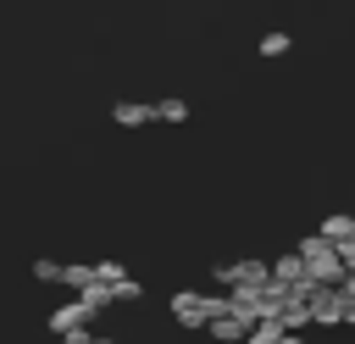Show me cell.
I'll return each mask as SVG.
<instances>
[{
  "label": "cell",
  "instance_id": "obj_1",
  "mask_svg": "<svg viewBox=\"0 0 355 344\" xmlns=\"http://www.w3.org/2000/svg\"><path fill=\"white\" fill-rule=\"evenodd\" d=\"M172 316H178V327H205V322L227 316V294H194V289H178V294H172Z\"/></svg>",
  "mask_w": 355,
  "mask_h": 344
},
{
  "label": "cell",
  "instance_id": "obj_2",
  "mask_svg": "<svg viewBox=\"0 0 355 344\" xmlns=\"http://www.w3.org/2000/svg\"><path fill=\"white\" fill-rule=\"evenodd\" d=\"M305 305H311V327H344V300L338 289H305Z\"/></svg>",
  "mask_w": 355,
  "mask_h": 344
},
{
  "label": "cell",
  "instance_id": "obj_3",
  "mask_svg": "<svg viewBox=\"0 0 355 344\" xmlns=\"http://www.w3.org/2000/svg\"><path fill=\"white\" fill-rule=\"evenodd\" d=\"M89 322H94V316H89L78 300H67V305H55V311L44 316V327H50L55 338H67V333H78V327H89Z\"/></svg>",
  "mask_w": 355,
  "mask_h": 344
},
{
  "label": "cell",
  "instance_id": "obj_4",
  "mask_svg": "<svg viewBox=\"0 0 355 344\" xmlns=\"http://www.w3.org/2000/svg\"><path fill=\"white\" fill-rule=\"evenodd\" d=\"M266 277L277 289H300L305 283V266H300V255H277V261H266Z\"/></svg>",
  "mask_w": 355,
  "mask_h": 344
},
{
  "label": "cell",
  "instance_id": "obj_5",
  "mask_svg": "<svg viewBox=\"0 0 355 344\" xmlns=\"http://www.w3.org/2000/svg\"><path fill=\"white\" fill-rule=\"evenodd\" d=\"M111 122H116V128H144V122H155V105H139V100H116V105H111Z\"/></svg>",
  "mask_w": 355,
  "mask_h": 344
},
{
  "label": "cell",
  "instance_id": "obj_6",
  "mask_svg": "<svg viewBox=\"0 0 355 344\" xmlns=\"http://www.w3.org/2000/svg\"><path fill=\"white\" fill-rule=\"evenodd\" d=\"M272 322H277L283 333H300V338H305V327H311V305H305V300H288V305H283Z\"/></svg>",
  "mask_w": 355,
  "mask_h": 344
},
{
  "label": "cell",
  "instance_id": "obj_7",
  "mask_svg": "<svg viewBox=\"0 0 355 344\" xmlns=\"http://www.w3.org/2000/svg\"><path fill=\"white\" fill-rule=\"evenodd\" d=\"M61 283H67V289H78V294H83V289H89V283H94V261H61Z\"/></svg>",
  "mask_w": 355,
  "mask_h": 344
},
{
  "label": "cell",
  "instance_id": "obj_8",
  "mask_svg": "<svg viewBox=\"0 0 355 344\" xmlns=\"http://www.w3.org/2000/svg\"><path fill=\"white\" fill-rule=\"evenodd\" d=\"M205 333H211V338H222V344H244V333H250V327H244V322H233V316H216V322H205Z\"/></svg>",
  "mask_w": 355,
  "mask_h": 344
},
{
  "label": "cell",
  "instance_id": "obj_9",
  "mask_svg": "<svg viewBox=\"0 0 355 344\" xmlns=\"http://www.w3.org/2000/svg\"><path fill=\"white\" fill-rule=\"evenodd\" d=\"M255 50H261V55H266V61H277V55H288V50H294V39H288V33H283V28H272V33H266V39H255Z\"/></svg>",
  "mask_w": 355,
  "mask_h": 344
},
{
  "label": "cell",
  "instance_id": "obj_10",
  "mask_svg": "<svg viewBox=\"0 0 355 344\" xmlns=\"http://www.w3.org/2000/svg\"><path fill=\"white\" fill-rule=\"evenodd\" d=\"M155 122H189V100H178V94H166V100L155 105Z\"/></svg>",
  "mask_w": 355,
  "mask_h": 344
},
{
  "label": "cell",
  "instance_id": "obj_11",
  "mask_svg": "<svg viewBox=\"0 0 355 344\" xmlns=\"http://www.w3.org/2000/svg\"><path fill=\"white\" fill-rule=\"evenodd\" d=\"M105 294H111V305H122V300H139V294H144V283H139V277H116Z\"/></svg>",
  "mask_w": 355,
  "mask_h": 344
},
{
  "label": "cell",
  "instance_id": "obj_12",
  "mask_svg": "<svg viewBox=\"0 0 355 344\" xmlns=\"http://www.w3.org/2000/svg\"><path fill=\"white\" fill-rule=\"evenodd\" d=\"M277 338H283V327H277L272 316H266V322H255V327L244 333V344H277Z\"/></svg>",
  "mask_w": 355,
  "mask_h": 344
},
{
  "label": "cell",
  "instance_id": "obj_13",
  "mask_svg": "<svg viewBox=\"0 0 355 344\" xmlns=\"http://www.w3.org/2000/svg\"><path fill=\"white\" fill-rule=\"evenodd\" d=\"M33 277L39 283H61V261H33Z\"/></svg>",
  "mask_w": 355,
  "mask_h": 344
},
{
  "label": "cell",
  "instance_id": "obj_14",
  "mask_svg": "<svg viewBox=\"0 0 355 344\" xmlns=\"http://www.w3.org/2000/svg\"><path fill=\"white\" fill-rule=\"evenodd\" d=\"M67 344H116V338H89V327H78V333H67Z\"/></svg>",
  "mask_w": 355,
  "mask_h": 344
},
{
  "label": "cell",
  "instance_id": "obj_15",
  "mask_svg": "<svg viewBox=\"0 0 355 344\" xmlns=\"http://www.w3.org/2000/svg\"><path fill=\"white\" fill-rule=\"evenodd\" d=\"M338 300H344V305H355V277H344V283H338Z\"/></svg>",
  "mask_w": 355,
  "mask_h": 344
},
{
  "label": "cell",
  "instance_id": "obj_16",
  "mask_svg": "<svg viewBox=\"0 0 355 344\" xmlns=\"http://www.w3.org/2000/svg\"><path fill=\"white\" fill-rule=\"evenodd\" d=\"M344 327H355V305H344Z\"/></svg>",
  "mask_w": 355,
  "mask_h": 344
},
{
  "label": "cell",
  "instance_id": "obj_17",
  "mask_svg": "<svg viewBox=\"0 0 355 344\" xmlns=\"http://www.w3.org/2000/svg\"><path fill=\"white\" fill-rule=\"evenodd\" d=\"M277 344H305V338H300V333H283V338H277Z\"/></svg>",
  "mask_w": 355,
  "mask_h": 344
},
{
  "label": "cell",
  "instance_id": "obj_18",
  "mask_svg": "<svg viewBox=\"0 0 355 344\" xmlns=\"http://www.w3.org/2000/svg\"><path fill=\"white\" fill-rule=\"evenodd\" d=\"M349 244H355V233H349Z\"/></svg>",
  "mask_w": 355,
  "mask_h": 344
}]
</instances>
